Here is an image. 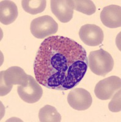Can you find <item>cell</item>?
<instances>
[{
    "label": "cell",
    "instance_id": "7a4b0ae2",
    "mask_svg": "<svg viewBox=\"0 0 121 122\" xmlns=\"http://www.w3.org/2000/svg\"><path fill=\"white\" fill-rule=\"evenodd\" d=\"M0 95H6L12 90L14 85L25 86L28 83V75L21 68L14 66L0 73Z\"/></svg>",
    "mask_w": 121,
    "mask_h": 122
},
{
    "label": "cell",
    "instance_id": "5bb4252c",
    "mask_svg": "<svg viewBox=\"0 0 121 122\" xmlns=\"http://www.w3.org/2000/svg\"><path fill=\"white\" fill-rule=\"evenodd\" d=\"M74 9L88 15H92L96 12L94 3L90 0H72Z\"/></svg>",
    "mask_w": 121,
    "mask_h": 122
},
{
    "label": "cell",
    "instance_id": "4fadbf2b",
    "mask_svg": "<svg viewBox=\"0 0 121 122\" xmlns=\"http://www.w3.org/2000/svg\"><path fill=\"white\" fill-rule=\"evenodd\" d=\"M23 9L25 12L32 15L40 14L46 7L45 0H23L21 1Z\"/></svg>",
    "mask_w": 121,
    "mask_h": 122
},
{
    "label": "cell",
    "instance_id": "3957f363",
    "mask_svg": "<svg viewBox=\"0 0 121 122\" xmlns=\"http://www.w3.org/2000/svg\"><path fill=\"white\" fill-rule=\"evenodd\" d=\"M88 59L90 70L99 76H105L111 71L114 67L111 55L103 49L90 52Z\"/></svg>",
    "mask_w": 121,
    "mask_h": 122
},
{
    "label": "cell",
    "instance_id": "7c38bea8",
    "mask_svg": "<svg viewBox=\"0 0 121 122\" xmlns=\"http://www.w3.org/2000/svg\"><path fill=\"white\" fill-rule=\"evenodd\" d=\"M39 121L41 122H59L61 116L54 107L50 105L43 106L39 111Z\"/></svg>",
    "mask_w": 121,
    "mask_h": 122
},
{
    "label": "cell",
    "instance_id": "6da1fadb",
    "mask_svg": "<svg viewBox=\"0 0 121 122\" xmlns=\"http://www.w3.org/2000/svg\"><path fill=\"white\" fill-rule=\"evenodd\" d=\"M88 67L86 51L68 37L51 36L40 44L34 71L36 81L48 89L67 90L81 82Z\"/></svg>",
    "mask_w": 121,
    "mask_h": 122
},
{
    "label": "cell",
    "instance_id": "9a60e30c",
    "mask_svg": "<svg viewBox=\"0 0 121 122\" xmlns=\"http://www.w3.org/2000/svg\"><path fill=\"white\" fill-rule=\"evenodd\" d=\"M108 107L110 111L113 112L121 111V89L113 97L111 102L109 103Z\"/></svg>",
    "mask_w": 121,
    "mask_h": 122
},
{
    "label": "cell",
    "instance_id": "9c48e42d",
    "mask_svg": "<svg viewBox=\"0 0 121 122\" xmlns=\"http://www.w3.org/2000/svg\"><path fill=\"white\" fill-rule=\"evenodd\" d=\"M52 12L61 22L67 23L74 15V7L72 0H52L50 1Z\"/></svg>",
    "mask_w": 121,
    "mask_h": 122
},
{
    "label": "cell",
    "instance_id": "8992f818",
    "mask_svg": "<svg viewBox=\"0 0 121 122\" xmlns=\"http://www.w3.org/2000/svg\"><path fill=\"white\" fill-rule=\"evenodd\" d=\"M17 92L20 98L28 103H36L43 94V90L39 82L30 75H28V83L25 86H18Z\"/></svg>",
    "mask_w": 121,
    "mask_h": 122
},
{
    "label": "cell",
    "instance_id": "ba28073f",
    "mask_svg": "<svg viewBox=\"0 0 121 122\" xmlns=\"http://www.w3.org/2000/svg\"><path fill=\"white\" fill-rule=\"evenodd\" d=\"M79 38L82 42L90 46H95L103 42L104 35L101 28L95 25L86 24L80 28Z\"/></svg>",
    "mask_w": 121,
    "mask_h": 122
},
{
    "label": "cell",
    "instance_id": "30bf717a",
    "mask_svg": "<svg viewBox=\"0 0 121 122\" xmlns=\"http://www.w3.org/2000/svg\"><path fill=\"white\" fill-rule=\"evenodd\" d=\"M102 23L109 28L121 26V7L117 5H110L102 9L100 14Z\"/></svg>",
    "mask_w": 121,
    "mask_h": 122
},
{
    "label": "cell",
    "instance_id": "8fae6325",
    "mask_svg": "<svg viewBox=\"0 0 121 122\" xmlns=\"http://www.w3.org/2000/svg\"><path fill=\"white\" fill-rule=\"evenodd\" d=\"M18 8L12 1H1L0 21L3 25H8L16 21L18 17Z\"/></svg>",
    "mask_w": 121,
    "mask_h": 122
},
{
    "label": "cell",
    "instance_id": "277c9868",
    "mask_svg": "<svg viewBox=\"0 0 121 122\" xmlns=\"http://www.w3.org/2000/svg\"><path fill=\"white\" fill-rule=\"evenodd\" d=\"M58 29V25L49 15L37 17L31 21L30 30L37 39H44L56 34Z\"/></svg>",
    "mask_w": 121,
    "mask_h": 122
},
{
    "label": "cell",
    "instance_id": "5b68a950",
    "mask_svg": "<svg viewBox=\"0 0 121 122\" xmlns=\"http://www.w3.org/2000/svg\"><path fill=\"white\" fill-rule=\"evenodd\" d=\"M121 80L117 76H112L100 81L95 87V95L101 100L111 98L116 92L121 89Z\"/></svg>",
    "mask_w": 121,
    "mask_h": 122
},
{
    "label": "cell",
    "instance_id": "52a82bcc",
    "mask_svg": "<svg viewBox=\"0 0 121 122\" xmlns=\"http://www.w3.org/2000/svg\"><path fill=\"white\" fill-rule=\"evenodd\" d=\"M67 101L74 109L85 111L92 105V98L88 90L82 88H76L68 93Z\"/></svg>",
    "mask_w": 121,
    "mask_h": 122
}]
</instances>
